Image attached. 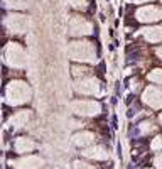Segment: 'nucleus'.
<instances>
[{
	"instance_id": "1",
	"label": "nucleus",
	"mask_w": 162,
	"mask_h": 169,
	"mask_svg": "<svg viewBox=\"0 0 162 169\" xmlns=\"http://www.w3.org/2000/svg\"><path fill=\"white\" fill-rule=\"evenodd\" d=\"M31 96H32V90H31L29 84L22 80L10 81L7 84V88H5V102L9 105H14V107L27 103L31 100Z\"/></svg>"
},
{
	"instance_id": "2",
	"label": "nucleus",
	"mask_w": 162,
	"mask_h": 169,
	"mask_svg": "<svg viewBox=\"0 0 162 169\" xmlns=\"http://www.w3.org/2000/svg\"><path fill=\"white\" fill-rule=\"evenodd\" d=\"M71 59L79 63H95L96 61V49L91 42H73L69 48Z\"/></svg>"
},
{
	"instance_id": "3",
	"label": "nucleus",
	"mask_w": 162,
	"mask_h": 169,
	"mask_svg": "<svg viewBox=\"0 0 162 169\" xmlns=\"http://www.w3.org/2000/svg\"><path fill=\"white\" fill-rule=\"evenodd\" d=\"M71 110L79 117H93L101 112V105L95 100H76L71 103Z\"/></svg>"
},
{
	"instance_id": "4",
	"label": "nucleus",
	"mask_w": 162,
	"mask_h": 169,
	"mask_svg": "<svg viewBox=\"0 0 162 169\" xmlns=\"http://www.w3.org/2000/svg\"><path fill=\"white\" fill-rule=\"evenodd\" d=\"M5 63L12 68H24L25 66V52L19 44H9L5 48Z\"/></svg>"
},
{
	"instance_id": "5",
	"label": "nucleus",
	"mask_w": 162,
	"mask_h": 169,
	"mask_svg": "<svg viewBox=\"0 0 162 169\" xmlns=\"http://www.w3.org/2000/svg\"><path fill=\"white\" fill-rule=\"evenodd\" d=\"M74 92L81 93V95H100L103 90H101V84L96 78L85 76V78H79L74 83Z\"/></svg>"
},
{
	"instance_id": "6",
	"label": "nucleus",
	"mask_w": 162,
	"mask_h": 169,
	"mask_svg": "<svg viewBox=\"0 0 162 169\" xmlns=\"http://www.w3.org/2000/svg\"><path fill=\"white\" fill-rule=\"evenodd\" d=\"M142 100L147 103L150 108H160L162 107V90L157 86H147L144 90Z\"/></svg>"
},
{
	"instance_id": "7",
	"label": "nucleus",
	"mask_w": 162,
	"mask_h": 169,
	"mask_svg": "<svg viewBox=\"0 0 162 169\" xmlns=\"http://www.w3.org/2000/svg\"><path fill=\"white\" fill-rule=\"evenodd\" d=\"M17 169H39L42 166V159L36 157V156H29V157H24L20 161L15 162Z\"/></svg>"
},
{
	"instance_id": "8",
	"label": "nucleus",
	"mask_w": 162,
	"mask_h": 169,
	"mask_svg": "<svg viewBox=\"0 0 162 169\" xmlns=\"http://www.w3.org/2000/svg\"><path fill=\"white\" fill-rule=\"evenodd\" d=\"M93 142H95V135L91 132H86V130H85V132H78V134L73 135V144L78 146V147H88Z\"/></svg>"
},
{
	"instance_id": "9",
	"label": "nucleus",
	"mask_w": 162,
	"mask_h": 169,
	"mask_svg": "<svg viewBox=\"0 0 162 169\" xmlns=\"http://www.w3.org/2000/svg\"><path fill=\"white\" fill-rule=\"evenodd\" d=\"M83 156H85V157H88V159H96V161H103V159H106V157H108L106 151H105V149H103L101 146L88 147L86 151L83 152Z\"/></svg>"
},
{
	"instance_id": "10",
	"label": "nucleus",
	"mask_w": 162,
	"mask_h": 169,
	"mask_svg": "<svg viewBox=\"0 0 162 169\" xmlns=\"http://www.w3.org/2000/svg\"><path fill=\"white\" fill-rule=\"evenodd\" d=\"M34 147H36V142L32 139H27V137H19L15 140V151L19 154H24V152H31L34 151Z\"/></svg>"
},
{
	"instance_id": "11",
	"label": "nucleus",
	"mask_w": 162,
	"mask_h": 169,
	"mask_svg": "<svg viewBox=\"0 0 162 169\" xmlns=\"http://www.w3.org/2000/svg\"><path fill=\"white\" fill-rule=\"evenodd\" d=\"M29 118H31V112L29 110H20L10 118V125L15 127V129H17V127H24V125L29 122Z\"/></svg>"
},
{
	"instance_id": "12",
	"label": "nucleus",
	"mask_w": 162,
	"mask_h": 169,
	"mask_svg": "<svg viewBox=\"0 0 162 169\" xmlns=\"http://www.w3.org/2000/svg\"><path fill=\"white\" fill-rule=\"evenodd\" d=\"M90 26H88L85 20H81V19H74L71 22V34H76V36H79V34H86L90 32Z\"/></svg>"
},
{
	"instance_id": "13",
	"label": "nucleus",
	"mask_w": 162,
	"mask_h": 169,
	"mask_svg": "<svg viewBox=\"0 0 162 169\" xmlns=\"http://www.w3.org/2000/svg\"><path fill=\"white\" fill-rule=\"evenodd\" d=\"M9 27H10L14 32H24V29H25V20L20 17V15H15V19H12V20H10Z\"/></svg>"
},
{
	"instance_id": "14",
	"label": "nucleus",
	"mask_w": 162,
	"mask_h": 169,
	"mask_svg": "<svg viewBox=\"0 0 162 169\" xmlns=\"http://www.w3.org/2000/svg\"><path fill=\"white\" fill-rule=\"evenodd\" d=\"M145 37H147L149 41H152V42L160 41L162 39V31L160 29H149L147 32H145Z\"/></svg>"
},
{
	"instance_id": "15",
	"label": "nucleus",
	"mask_w": 162,
	"mask_h": 169,
	"mask_svg": "<svg viewBox=\"0 0 162 169\" xmlns=\"http://www.w3.org/2000/svg\"><path fill=\"white\" fill-rule=\"evenodd\" d=\"M139 15H144V17H140L144 20H152V19H159L155 17V15H159V10H155V9H144Z\"/></svg>"
},
{
	"instance_id": "16",
	"label": "nucleus",
	"mask_w": 162,
	"mask_h": 169,
	"mask_svg": "<svg viewBox=\"0 0 162 169\" xmlns=\"http://www.w3.org/2000/svg\"><path fill=\"white\" fill-rule=\"evenodd\" d=\"M149 80L155 84H162V70H154L149 73Z\"/></svg>"
},
{
	"instance_id": "17",
	"label": "nucleus",
	"mask_w": 162,
	"mask_h": 169,
	"mask_svg": "<svg viewBox=\"0 0 162 169\" xmlns=\"http://www.w3.org/2000/svg\"><path fill=\"white\" fill-rule=\"evenodd\" d=\"M90 74V70H86V68L83 66H73V76L76 78H85Z\"/></svg>"
},
{
	"instance_id": "18",
	"label": "nucleus",
	"mask_w": 162,
	"mask_h": 169,
	"mask_svg": "<svg viewBox=\"0 0 162 169\" xmlns=\"http://www.w3.org/2000/svg\"><path fill=\"white\" fill-rule=\"evenodd\" d=\"M150 147H152V151H160L162 149V137H155V139L152 140Z\"/></svg>"
},
{
	"instance_id": "19",
	"label": "nucleus",
	"mask_w": 162,
	"mask_h": 169,
	"mask_svg": "<svg viewBox=\"0 0 162 169\" xmlns=\"http://www.w3.org/2000/svg\"><path fill=\"white\" fill-rule=\"evenodd\" d=\"M154 130V125L150 124V122H144V124H140V132L142 134H149Z\"/></svg>"
},
{
	"instance_id": "20",
	"label": "nucleus",
	"mask_w": 162,
	"mask_h": 169,
	"mask_svg": "<svg viewBox=\"0 0 162 169\" xmlns=\"http://www.w3.org/2000/svg\"><path fill=\"white\" fill-rule=\"evenodd\" d=\"M74 169H95L93 166H90L88 162H83V161H74Z\"/></svg>"
},
{
	"instance_id": "21",
	"label": "nucleus",
	"mask_w": 162,
	"mask_h": 169,
	"mask_svg": "<svg viewBox=\"0 0 162 169\" xmlns=\"http://www.w3.org/2000/svg\"><path fill=\"white\" fill-rule=\"evenodd\" d=\"M155 167L162 169V154H159L157 157H155Z\"/></svg>"
},
{
	"instance_id": "22",
	"label": "nucleus",
	"mask_w": 162,
	"mask_h": 169,
	"mask_svg": "<svg viewBox=\"0 0 162 169\" xmlns=\"http://www.w3.org/2000/svg\"><path fill=\"white\" fill-rule=\"evenodd\" d=\"M159 124H160V125H162V113H160V115H159Z\"/></svg>"
}]
</instances>
